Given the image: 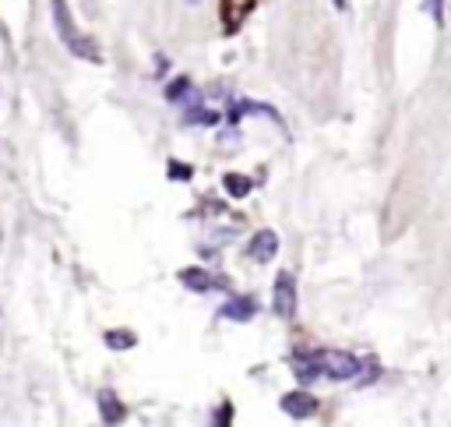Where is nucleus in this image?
Listing matches in <instances>:
<instances>
[{"instance_id":"f257e3e1","label":"nucleus","mask_w":451,"mask_h":427,"mask_svg":"<svg viewBox=\"0 0 451 427\" xmlns=\"http://www.w3.org/2000/svg\"><path fill=\"white\" fill-rule=\"evenodd\" d=\"M53 29H56V39H61V42L68 46V53H74L78 61L102 64V49H99V42H95L92 36H81V32H78L68 0H53Z\"/></svg>"},{"instance_id":"f03ea898","label":"nucleus","mask_w":451,"mask_h":427,"mask_svg":"<svg viewBox=\"0 0 451 427\" xmlns=\"http://www.w3.org/2000/svg\"><path fill=\"white\" fill-rule=\"evenodd\" d=\"M271 311H275L278 318H293V314H296V279H293V272H286V269L275 276V286H271Z\"/></svg>"},{"instance_id":"7ed1b4c3","label":"nucleus","mask_w":451,"mask_h":427,"mask_svg":"<svg viewBox=\"0 0 451 427\" xmlns=\"http://www.w3.org/2000/svg\"><path fill=\"white\" fill-rule=\"evenodd\" d=\"M177 276H180V283H184L187 290H194V293H212V290L230 293V286H233L226 276H212L208 269H201V265H187V269H180Z\"/></svg>"},{"instance_id":"20e7f679","label":"nucleus","mask_w":451,"mask_h":427,"mask_svg":"<svg viewBox=\"0 0 451 427\" xmlns=\"http://www.w3.org/2000/svg\"><path fill=\"white\" fill-rule=\"evenodd\" d=\"M278 406H282V413L293 417V420H310V417L317 413V399H314L307 389H293V392H286V396L278 399Z\"/></svg>"},{"instance_id":"39448f33","label":"nucleus","mask_w":451,"mask_h":427,"mask_svg":"<svg viewBox=\"0 0 451 427\" xmlns=\"http://www.w3.org/2000/svg\"><path fill=\"white\" fill-rule=\"evenodd\" d=\"M219 314L226 318V322H254V314H258V300L254 297H247V293H237V297H230L222 307H219Z\"/></svg>"},{"instance_id":"423d86ee","label":"nucleus","mask_w":451,"mask_h":427,"mask_svg":"<svg viewBox=\"0 0 451 427\" xmlns=\"http://www.w3.org/2000/svg\"><path fill=\"white\" fill-rule=\"evenodd\" d=\"M247 254H251L258 265L271 261V258L278 254V233H275V230H258V233L251 237V247H247Z\"/></svg>"},{"instance_id":"0eeeda50","label":"nucleus","mask_w":451,"mask_h":427,"mask_svg":"<svg viewBox=\"0 0 451 427\" xmlns=\"http://www.w3.org/2000/svg\"><path fill=\"white\" fill-rule=\"evenodd\" d=\"M201 99V92L194 88V81L187 78V75H180V78H173L166 85V102H177V106H191V102H198Z\"/></svg>"},{"instance_id":"6e6552de","label":"nucleus","mask_w":451,"mask_h":427,"mask_svg":"<svg viewBox=\"0 0 451 427\" xmlns=\"http://www.w3.org/2000/svg\"><path fill=\"white\" fill-rule=\"evenodd\" d=\"M95 399H99V420H102V424H120V420L127 417L124 403L117 399V392H113V389H102Z\"/></svg>"},{"instance_id":"1a4fd4ad","label":"nucleus","mask_w":451,"mask_h":427,"mask_svg":"<svg viewBox=\"0 0 451 427\" xmlns=\"http://www.w3.org/2000/svg\"><path fill=\"white\" fill-rule=\"evenodd\" d=\"M254 8H258V0H222V25L233 32Z\"/></svg>"},{"instance_id":"9d476101","label":"nucleus","mask_w":451,"mask_h":427,"mask_svg":"<svg viewBox=\"0 0 451 427\" xmlns=\"http://www.w3.org/2000/svg\"><path fill=\"white\" fill-rule=\"evenodd\" d=\"M290 367H293V375H296L300 385H314V382L321 378V375H317V364H314V357H310V350L293 353V357H290Z\"/></svg>"},{"instance_id":"9b49d317","label":"nucleus","mask_w":451,"mask_h":427,"mask_svg":"<svg viewBox=\"0 0 451 427\" xmlns=\"http://www.w3.org/2000/svg\"><path fill=\"white\" fill-rule=\"evenodd\" d=\"M222 187H226V194H230V198H247V194L254 191V180L244 177V173H226V177H222Z\"/></svg>"},{"instance_id":"f8f14e48","label":"nucleus","mask_w":451,"mask_h":427,"mask_svg":"<svg viewBox=\"0 0 451 427\" xmlns=\"http://www.w3.org/2000/svg\"><path fill=\"white\" fill-rule=\"evenodd\" d=\"M184 124L191 127V124H205V127H215L219 124V114L215 110H205V106H201V99L198 102H191L187 106V114H184Z\"/></svg>"},{"instance_id":"ddd939ff","label":"nucleus","mask_w":451,"mask_h":427,"mask_svg":"<svg viewBox=\"0 0 451 427\" xmlns=\"http://www.w3.org/2000/svg\"><path fill=\"white\" fill-rule=\"evenodd\" d=\"M102 343H106L109 350H134V346H138V336H134L131 329H113V332L102 336Z\"/></svg>"},{"instance_id":"4468645a","label":"nucleus","mask_w":451,"mask_h":427,"mask_svg":"<svg viewBox=\"0 0 451 427\" xmlns=\"http://www.w3.org/2000/svg\"><path fill=\"white\" fill-rule=\"evenodd\" d=\"M166 177H169V180H184V184H187V180L194 177V170L184 166V163H177V159H169V163H166Z\"/></svg>"},{"instance_id":"2eb2a0df","label":"nucleus","mask_w":451,"mask_h":427,"mask_svg":"<svg viewBox=\"0 0 451 427\" xmlns=\"http://www.w3.org/2000/svg\"><path fill=\"white\" fill-rule=\"evenodd\" d=\"M423 11L434 25H444V0H423Z\"/></svg>"},{"instance_id":"dca6fc26","label":"nucleus","mask_w":451,"mask_h":427,"mask_svg":"<svg viewBox=\"0 0 451 427\" xmlns=\"http://www.w3.org/2000/svg\"><path fill=\"white\" fill-rule=\"evenodd\" d=\"M212 424H215V427H222V424H233V406H230V403H222V406L215 410Z\"/></svg>"},{"instance_id":"f3484780","label":"nucleus","mask_w":451,"mask_h":427,"mask_svg":"<svg viewBox=\"0 0 451 427\" xmlns=\"http://www.w3.org/2000/svg\"><path fill=\"white\" fill-rule=\"evenodd\" d=\"M335 4V11H349V0H331Z\"/></svg>"},{"instance_id":"a211bd4d","label":"nucleus","mask_w":451,"mask_h":427,"mask_svg":"<svg viewBox=\"0 0 451 427\" xmlns=\"http://www.w3.org/2000/svg\"><path fill=\"white\" fill-rule=\"evenodd\" d=\"M187 4H198V0H187Z\"/></svg>"}]
</instances>
